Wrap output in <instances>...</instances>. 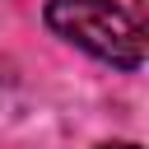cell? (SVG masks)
Instances as JSON below:
<instances>
[{
	"instance_id": "cell-2",
	"label": "cell",
	"mask_w": 149,
	"mask_h": 149,
	"mask_svg": "<svg viewBox=\"0 0 149 149\" xmlns=\"http://www.w3.org/2000/svg\"><path fill=\"white\" fill-rule=\"evenodd\" d=\"M102 149H140V144H102Z\"/></svg>"
},
{
	"instance_id": "cell-1",
	"label": "cell",
	"mask_w": 149,
	"mask_h": 149,
	"mask_svg": "<svg viewBox=\"0 0 149 149\" xmlns=\"http://www.w3.org/2000/svg\"><path fill=\"white\" fill-rule=\"evenodd\" d=\"M47 28L107 65H121V70L144 65L140 23L112 0H47Z\"/></svg>"
}]
</instances>
